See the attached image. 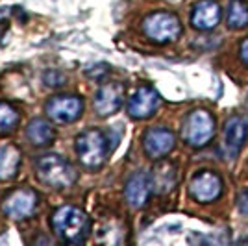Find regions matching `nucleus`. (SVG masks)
I'll return each mask as SVG.
<instances>
[{
  "instance_id": "f257e3e1",
  "label": "nucleus",
  "mask_w": 248,
  "mask_h": 246,
  "mask_svg": "<svg viewBox=\"0 0 248 246\" xmlns=\"http://www.w3.org/2000/svg\"><path fill=\"white\" fill-rule=\"evenodd\" d=\"M54 233L62 239L63 243L80 245L83 243L91 231V220L80 207L74 205H62L54 211L50 218Z\"/></svg>"
},
{
  "instance_id": "f03ea898",
  "label": "nucleus",
  "mask_w": 248,
  "mask_h": 246,
  "mask_svg": "<svg viewBox=\"0 0 248 246\" xmlns=\"http://www.w3.org/2000/svg\"><path fill=\"white\" fill-rule=\"evenodd\" d=\"M35 174L43 184L50 185L54 189L71 187L78 178L76 169L60 154L41 155L35 161Z\"/></svg>"
},
{
  "instance_id": "7ed1b4c3",
  "label": "nucleus",
  "mask_w": 248,
  "mask_h": 246,
  "mask_svg": "<svg viewBox=\"0 0 248 246\" xmlns=\"http://www.w3.org/2000/svg\"><path fill=\"white\" fill-rule=\"evenodd\" d=\"M74 150L80 163L87 169H100L108 159V139L104 132L96 128H89L76 137Z\"/></svg>"
},
{
  "instance_id": "20e7f679",
  "label": "nucleus",
  "mask_w": 248,
  "mask_h": 246,
  "mask_svg": "<svg viewBox=\"0 0 248 246\" xmlns=\"http://www.w3.org/2000/svg\"><path fill=\"white\" fill-rule=\"evenodd\" d=\"M143 31L148 39L163 45V43H170L180 37L182 22L174 13L155 11V13H150L143 21Z\"/></svg>"
},
{
  "instance_id": "39448f33",
  "label": "nucleus",
  "mask_w": 248,
  "mask_h": 246,
  "mask_svg": "<svg viewBox=\"0 0 248 246\" xmlns=\"http://www.w3.org/2000/svg\"><path fill=\"white\" fill-rule=\"evenodd\" d=\"M182 135H184V141L195 148L206 146L215 135V121L211 113H207L206 109L189 113L182 128Z\"/></svg>"
},
{
  "instance_id": "423d86ee",
  "label": "nucleus",
  "mask_w": 248,
  "mask_h": 246,
  "mask_svg": "<svg viewBox=\"0 0 248 246\" xmlns=\"http://www.w3.org/2000/svg\"><path fill=\"white\" fill-rule=\"evenodd\" d=\"M45 113L56 124H71L83 113V102L74 94H58L45 104Z\"/></svg>"
},
{
  "instance_id": "0eeeda50",
  "label": "nucleus",
  "mask_w": 248,
  "mask_h": 246,
  "mask_svg": "<svg viewBox=\"0 0 248 246\" xmlns=\"http://www.w3.org/2000/svg\"><path fill=\"white\" fill-rule=\"evenodd\" d=\"M37 202H39V196L33 189L19 187L2 200V211L10 218L21 220V218H28L35 213Z\"/></svg>"
},
{
  "instance_id": "6e6552de",
  "label": "nucleus",
  "mask_w": 248,
  "mask_h": 246,
  "mask_svg": "<svg viewBox=\"0 0 248 246\" xmlns=\"http://www.w3.org/2000/svg\"><path fill=\"white\" fill-rule=\"evenodd\" d=\"M248 139V119L247 117H232L228 119L222 134V154L228 159H233L243 150Z\"/></svg>"
},
{
  "instance_id": "1a4fd4ad",
  "label": "nucleus",
  "mask_w": 248,
  "mask_h": 246,
  "mask_svg": "<svg viewBox=\"0 0 248 246\" xmlns=\"http://www.w3.org/2000/svg\"><path fill=\"white\" fill-rule=\"evenodd\" d=\"M124 92H126V89L121 82L102 83L94 94V111L100 117H109V115L117 113L124 102Z\"/></svg>"
},
{
  "instance_id": "9d476101",
  "label": "nucleus",
  "mask_w": 248,
  "mask_h": 246,
  "mask_svg": "<svg viewBox=\"0 0 248 246\" xmlns=\"http://www.w3.org/2000/svg\"><path fill=\"white\" fill-rule=\"evenodd\" d=\"M189 193L191 196L197 200V202H202V204H207V202H213L217 200L220 193H222V182L215 172L211 170H200L193 176L191 184H189Z\"/></svg>"
},
{
  "instance_id": "9b49d317",
  "label": "nucleus",
  "mask_w": 248,
  "mask_h": 246,
  "mask_svg": "<svg viewBox=\"0 0 248 246\" xmlns=\"http://www.w3.org/2000/svg\"><path fill=\"white\" fill-rule=\"evenodd\" d=\"M161 104V98L154 87L143 85L134 92V96L128 102V115L135 121H145L152 117Z\"/></svg>"
},
{
  "instance_id": "f8f14e48",
  "label": "nucleus",
  "mask_w": 248,
  "mask_h": 246,
  "mask_svg": "<svg viewBox=\"0 0 248 246\" xmlns=\"http://www.w3.org/2000/svg\"><path fill=\"white\" fill-rule=\"evenodd\" d=\"M176 137L174 134L163 128V126H157V128H150L146 130L145 137H143V148H145V154L152 159H161L165 157L172 148H174Z\"/></svg>"
},
{
  "instance_id": "ddd939ff",
  "label": "nucleus",
  "mask_w": 248,
  "mask_h": 246,
  "mask_svg": "<svg viewBox=\"0 0 248 246\" xmlns=\"http://www.w3.org/2000/svg\"><path fill=\"white\" fill-rule=\"evenodd\" d=\"M150 185H152V193L155 195H167L174 189L176 182H178V170H176V165L161 159L152 167L150 170Z\"/></svg>"
},
{
  "instance_id": "4468645a",
  "label": "nucleus",
  "mask_w": 248,
  "mask_h": 246,
  "mask_svg": "<svg viewBox=\"0 0 248 246\" xmlns=\"http://www.w3.org/2000/svg\"><path fill=\"white\" fill-rule=\"evenodd\" d=\"M222 17V10L215 0H200L193 8V15H191V24L202 31L213 30L220 22Z\"/></svg>"
},
{
  "instance_id": "2eb2a0df",
  "label": "nucleus",
  "mask_w": 248,
  "mask_h": 246,
  "mask_svg": "<svg viewBox=\"0 0 248 246\" xmlns=\"http://www.w3.org/2000/svg\"><path fill=\"white\" fill-rule=\"evenodd\" d=\"M152 193V185H150V178L145 172H134L130 176L126 189H124V195L128 204L132 205L134 209H141L143 205H146L148 198Z\"/></svg>"
},
{
  "instance_id": "dca6fc26",
  "label": "nucleus",
  "mask_w": 248,
  "mask_h": 246,
  "mask_svg": "<svg viewBox=\"0 0 248 246\" xmlns=\"http://www.w3.org/2000/svg\"><path fill=\"white\" fill-rule=\"evenodd\" d=\"M21 167V150L13 143H0V182L13 180Z\"/></svg>"
},
{
  "instance_id": "f3484780",
  "label": "nucleus",
  "mask_w": 248,
  "mask_h": 246,
  "mask_svg": "<svg viewBox=\"0 0 248 246\" xmlns=\"http://www.w3.org/2000/svg\"><path fill=\"white\" fill-rule=\"evenodd\" d=\"M26 137L35 146H46L54 141V128L45 119H33L26 126Z\"/></svg>"
},
{
  "instance_id": "a211bd4d",
  "label": "nucleus",
  "mask_w": 248,
  "mask_h": 246,
  "mask_svg": "<svg viewBox=\"0 0 248 246\" xmlns=\"http://www.w3.org/2000/svg\"><path fill=\"white\" fill-rule=\"evenodd\" d=\"M226 22L232 30H241L248 26V4L243 0H232L228 6Z\"/></svg>"
},
{
  "instance_id": "6ab92c4d",
  "label": "nucleus",
  "mask_w": 248,
  "mask_h": 246,
  "mask_svg": "<svg viewBox=\"0 0 248 246\" xmlns=\"http://www.w3.org/2000/svg\"><path fill=\"white\" fill-rule=\"evenodd\" d=\"M21 121L19 111L8 102H0V134H11Z\"/></svg>"
},
{
  "instance_id": "aec40b11",
  "label": "nucleus",
  "mask_w": 248,
  "mask_h": 246,
  "mask_svg": "<svg viewBox=\"0 0 248 246\" xmlns=\"http://www.w3.org/2000/svg\"><path fill=\"white\" fill-rule=\"evenodd\" d=\"M43 82L46 83L48 87H60V85H63V82H65V76H63L60 71L50 69V71H46L43 74Z\"/></svg>"
},
{
  "instance_id": "412c9836",
  "label": "nucleus",
  "mask_w": 248,
  "mask_h": 246,
  "mask_svg": "<svg viewBox=\"0 0 248 246\" xmlns=\"http://www.w3.org/2000/svg\"><path fill=\"white\" fill-rule=\"evenodd\" d=\"M109 72V65L106 63H96V65H89L85 69V74L91 78V80H102L104 76Z\"/></svg>"
},
{
  "instance_id": "4be33fe9",
  "label": "nucleus",
  "mask_w": 248,
  "mask_h": 246,
  "mask_svg": "<svg viewBox=\"0 0 248 246\" xmlns=\"http://www.w3.org/2000/svg\"><path fill=\"white\" fill-rule=\"evenodd\" d=\"M237 207L243 215H248V189H243L237 196Z\"/></svg>"
},
{
  "instance_id": "5701e85b",
  "label": "nucleus",
  "mask_w": 248,
  "mask_h": 246,
  "mask_svg": "<svg viewBox=\"0 0 248 246\" xmlns=\"http://www.w3.org/2000/svg\"><path fill=\"white\" fill-rule=\"evenodd\" d=\"M239 54H241V60H243V63H245V65H248V39H245V41L241 43V50H239Z\"/></svg>"
},
{
  "instance_id": "b1692460",
  "label": "nucleus",
  "mask_w": 248,
  "mask_h": 246,
  "mask_svg": "<svg viewBox=\"0 0 248 246\" xmlns=\"http://www.w3.org/2000/svg\"><path fill=\"white\" fill-rule=\"evenodd\" d=\"M243 243H245V245H248V237H245V239H243Z\"/></svg>"
}]
</instances>
